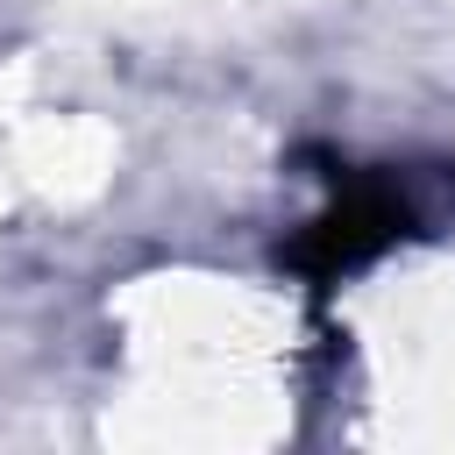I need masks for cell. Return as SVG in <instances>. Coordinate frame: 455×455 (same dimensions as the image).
Instances as JSON below:
<instances>
[{
  "label": "cell",
  "instance_id": "obj_1",
  "mask_svg": "<svg viewBox=\"0 0 455 455\" xmlns=\"http://www.w3.org/2000/svg\"><path fill=\"white\" fill-rule=\"evenodd\" d=\"M405 235V199L391 192V185H348L306 235H299V263L313 270V277H341V270H355V263H370L377 249H391Z\"/></svg>",
  "mask_w": 455,
  "mask_h": 455
}]
</instances>
